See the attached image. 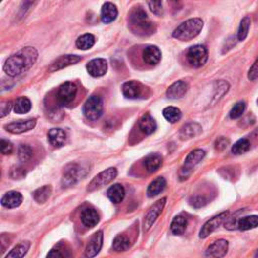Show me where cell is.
Listing matches in <instances>:
<instances>
[{
	"mask_svg": "<svg viewBox=\"0 0 258 258\" xmlns=\"http://www.w3.org/2000/svg\"><path fill=\"white\" fill-rule=\"evenodd\" d=\"M38 52L35 47H23L6 60L3 71L10 77L19 76L34 66L38 60Z\"/></svg>",
	"mask_w": 258,
	"mask_h": 258,
	"instance_id": "1",
	"label": "cell"
},
{
	"mask_svg": "<svg viewBox=\"0 0 258 258\" xmlns=\"http://www.w3.org/2000/svg\"><path fill=\"white\" fill-rule=\"evenodd\" d=\"M129 27L135 35L147 37L154 34L155 26L150 22L148 13L140 6L134 7L129 13Z\"/></svg>",
	"mask_w": 258,
	"mask_h": 258,
	"instance_id": "2",
	"label": "cell"
},
{
	"mask_svg": "<svg viewBox=\"0 0 258 258\" xmlns=\"http://www.w3.org/2000/svg\"><path fill=\"white\" fill-rule=\"evenodd\" d=\"M204 22L201 19H191L177 26L173 32L172 37L179 41L187 42L195 39L202 30Z\"/></svg>",
	"mask_w": 258,
	"mask_h": 258,
	"instance_id": "3",
	"label": "cell"
},
{
	"mask_svg": "<svg viewBox=\"0 0 258 258\" xmlns=\"http://www.w3.org/2000/svg\"><path fill=\"white\" fill-rule=\"evenodd\" d=\"M83 113L87 119L95 121L103 114V101L100 96H91L83 106Z\"/></svg>",
	"mask_w": 258,
	"mask_h": 258,
	"instance_id": "4",
	"label": "cell"
},
{
	"mask_svg": "<svg viewBox=\"0 0 258 258\" xmlns=\"http://www.w3.org/2000/svg\"><path fill=\"white\" fill-rule=\"evenodd\" d=\"M187 60L194 68H201L208 61V51L204 45H194L189 48Z\"/></svg>",
	"mask_w": 258,
	"mask_h": 258,
	"instance_id": "5",
	"label": "cell"
},
{
	"mask_svg": "<svg viewBox=\"0 0 258 258\" xmlns=\"http://www.w3.org/2000/svg\"><path fill=\"white\" fill-rule=\"evenodd\" d=\"M117 176V170L115 168H109L103 172H101L99 174H97L92 182L89 184L88 191L93 192L95 190H98L109 183H111L113 180Z\"/></svg>",
	"mask_w": 258,
	"mask_h": 258,
	"instance_id": "6",
	"label": "cell"
},
{
	"mask_svg": "<svg viewBox=\"0 0 258 258\" xmlns=\"http://www.w3.org/2000/svg\"><path fill=\"white\" fill-rule=\"evenodd\" d=\"M166 203H167V198H163L158 200L150 207V209L149 210L144 218V222H143L144 231H149L152 227L153 224L161 214V212H163Z\"/></svg>",
	"mask_w": 258,
	"mask_h": 258,
	"instance_id": "7",
	"label": "cell"
},
{
	"mask_svg": "<svg viewBox=\"0 0 258 258\" xmlns=\"http://www.w3.org/2000/svg\"><path fill=\"white\" fill-rule=\"evenodd\" d=\"M229 217V212L226 211L223 213H220L219 215L213 217L210 219L209 221H207L203 227L200 230V238L201 239H205L207 238L210 234H212L216 229H218L220 226L227 220V218Z\"/></svg>",
	"mask_w": 258,
	"mask_h": 258,
	"instance_id": "8",
	"label": "cell"
},
{
	"mask_svg": "<svg viewBox=\"0 0 258 258\" xmlns=\"http://www.w3.org/2000/svg\"><path fill=\"white\" fill-rule=\"evenodd\" d=\"M77 86L73 82H66L60 86L58 90V99L61 104L68 105L73 102L77 95Z\"/></svg>",
	"mask_w": 258,
	"mask_h": 258,
	"instance_id": "9",
	"label": "cell"
},
{
	"mask_svg": "<svg viewBox=\"0 0 258 258\" xmlns=\"http://www.w3.org/2000/svg\"><path fill=\"white\" fill-rule=\"evenodd\" d=\"M145 88L137 81H128L122 85V93L128 99H137L145 93Z\"/></svg>",
	"mask_w": 258,
	"mask_h": 258,
	"instance_id": "10",
	"label": "cell"
},
{
	"mask_svg": "<svg viewBox=\"0 0 258 258\" xmlns=\"http://www.w3.org/2000/svg\"><path fill=\"white\" fill-rule=\"evenodd\" d=\"M81 169L77 164L68 165L64 171L62 177V185L64 188H69L74 186L80 179Z\"/></svg>",
	"mask_w": 258,
	"mask_h": 258,
	"instance_id": "11",
	"label": "cell"
},
{
	"mask_svg": "<svg viewBox=\"0 0 258 258\" xmlns=\"http://www.w3.org/2000/svg\"><path fill=\"white\" fill-rule=\"evenodd\" d=\"M37 124L36 119H27V120H20L16 122H11L9 124H6L4 128L10 133L13 134H21L27 132L31 129H34Z\"/></svg>",
	"mask_w": 258,
	"mask_h": 258,
	"instance_id": "12",
	"label": "cell"
},
{
	"mask_svg": "<svg viewBox=\"0 0 258 258\" xmlns=\"http://www.w3.org/2000/svg\"><path fill=\"white\" fill-rule=\"evenodd\" d=\"M229 243L227 240L219 239L210 245L206 251L208 257L211 258H223L228 252Z\"/></svg>",
	"mask_w": 258,
	"mask_h": 258,
	"instance_id": "13",
	"label": "cell"
},
{
	"mask_svg": "<svg viewBox=\"0 0 258 258\" xmlns=\"http://www.w3.org/2000/svg\"><path fill=\"white\" fill-rule=\"evenodd\" d=\"M103 245V232L98 231L96 232L90 239L87 245L85 255L87 258H93L98 254Z\"/></svg>",
	"mask_w": 258,
	"mask_h": 258,
	"instance_id": "14",
	"label": "cell"
},
{
	"mask_svg": "<svg viewBox=\"0 0 258 258\" xmlns=\"http://www.w3.org/2000/svg\"><path fill=\"white\" fill-rule=\"evenodd\" d=\"M82 58L76 56V55H66V56H61L58 59H56L50 66L48 71L50 72H56L59 70H62L66 67L71 66V64L79 63Z\"/></svg>",
	"mask_w": 258,
	"mask_h": 258,
	"instance_id": "15",
	"label": "cell"
},
{
	"mask_svg": "<svg viewBox=\"0 0 258 258\" xmlns=\"http://www.w3.org/2000/svg\"><path fill=\"white\" fill-rule=\"evenodd\" d=\"M108 69V64L105 59H94L87 64L88 73L95 78L102 77L106 74Z\"/></svg>",
	"mask_w": 258,
	"mask_h": 258,
	"instance_id": "16",
	"label": "cell"
},
{
	"mask_svg": "<svg viewBox=\"0 0 258 258\" xmlns=\"http://www.w3.org/2000/svg\"><path fill=\"white\" fill-rule=\"evenodd\" d=\"M201 132H202V126L199 123L189 122L181 128L180 137L182 140H188L200 135Z\"/></svg>",
	"mask_w": 258,
	"mask_h": 258,
	"instance_id": "17",
	"label": "cell"
},
{
	"mask_svg": "<svg viewBox=\"0 0 258 258\" xmlns=\"http://www.w3.org/2000/svg\"><path fill=\"white\" fill-rule=\"evenodd\" d=\"M206 156V152L205 150H201V149H197V150H192L188 156L186 157L185 160V166L183 169L187 170L188 172H192V169L195 168L197 165H199L201 161L204 159V157Z\"/></svg>",
	"mask_w": 258,
	"mask_h": 258,
	"instance_id": "18",
	"label": "cell"
},
{
	"mask_svg": "<svg viewBox=\"0 0 258 258\" xmlns=\"http://www.w3.org/2000/svg\"><path fill=\"white\" fill-rule=\"evenodd\" d=\"M188 91V85L184 81H176L167 90V97L170 99H181Z\"/></svg>",
	"mask_w": 258,
	"mask_h": 258,
	"instance_id": "19",
	"label": "cell"
},
{
	"mask_svg": "<svg viewBox=\"0 0 258 258\" xmlns=\"http://www.w3.org/2000/svg\"><path fill=\"white\" fill-rule=\"evenodd\" d=\"M81 221H82L83 225L86 226V227L93 228L99 223L100 217L96 210L92 208H85L83 211L81 212Z\"/></svg>",
	"mask_w": 258,
	"mask_h": 258,
	"instance_id": "20",
	"label": "cell"
},
{
	"mask_svg": "<svg viewBox=\"0 0 258 258\" xmlns=\"http://www.w3.org/2000/svg\"><path fill=\"white\" fill-rule=\"evenodd\" d=\"M47 138L50 143L55 148H62L63 145L66 143L68 135L66 131L63 130L61 128H53L48 131Z\"/></svg>",
	"mask_w": 258,
	"mask_h": 258,
	"instance_id": "21",
	"label": "cell"
},
{
	"mask_svg": "<svg viewBox=\"0 0 258 258\" xmlns=\"http://www.w3.org/2000/svg\"><path fill=\"white\" fill-rule=\"evenodd\" d=\"M142 57L144 62L148 64H157L161 59V52L159 48L155 45H149L143 50L142 52Z\"/></svg>",
	"mask_w": 258,
	"mask_h": 258,
	"instance_id": "22",
	"label": "cell"
},
{
	"mask_svg": "<svg viewBox=\"0 0 258 258\" xmlns=\"http://www.w3.org/2000/svg\"><path fill=\"white\" fill-rule=\"evenodd\" d=\"M22 200H23L22 195L20 192L10 191V192L6 193L5 195L2 197L1 204L5 208L12 209V208L19 207L22 203Z\"/></svg>",
	"mask_w": 258,
	"mask_h": 258,
	"instance_id": "23",
	"label": "cell"
},
{
	"mask_svg": "<svg viewBox=\"0 0 258 258\" xmlns=\"http://www.w3.org/2000/svg\"><path fill=\"white\" fill-rule=\"evenodd\" d=\"M139 129L141 130V132H143L144 134L147 135H150L152 134L157 128V124L155 119L150 115V114H144L138 123Z\"/></svg>",
	"mask_w": 258,
	"mask_h": 258,
	"instance_id": "24",
	"label": "cell"
},
{
	"mask_svg": "<svg viewBox=\"0 0 258 258\" xmlns=\"http://www.w3.org/2000/svg\"><path fill=\"white\" fill-rule=\"evenodd\" d=\"M118 15V10L117 7L111 3V2H106L102 6L101 10V21L104 23H110L112 22H114Z\"/></svg>",
	"mask_w": 258,
	"mask_h": 258,
	"instance_id": "25",
	"label": "cell"
},
{
	"mask_svg": "<svg viewBox=\"0 0 258 258\" xmlns=\"http://www.w3.org/2000/svg\"><path fill=\"white\" fill-rule=\"evenodd\" d=\"M143 164L149 172H155L163 165V157L158 153H151L145 157Z\"/></svg>",
	"mask_w": 258,
	"mask_h": 258,
	"instance_id": "26",
	"label": "cell"
},
{
	"mask_svg": "<svg viewBox=\"0 0 258 258\" xmlns=\"http://www.w3.org/2000/svg\"><path fill=\"white\" fill-rule=\"evenodd\" d=\"M107 196L110 201L114 204H119L123 201L125 196V190L122 185L115 184L111 186L107 191Z\"/></svg>",
	"mask_w": 258,
	"mask_h": 258,
	"instance_id": "27",
	"label": "cell"
},
{
	"mask_svg": "<svg viewBox=\"0 0 258 258\" xmlns=\"http://www.w3.org/2000/svg\"><path fill=\"white\" fill-rule=\"evenodd\" d=\"M166 186H167V182L163 176L156 177L155 180H153L150 184V186L148 188V196L150 198H153V197L159 195V194L166 189Z\"/></svg>",
	"mask_w": 258,
	"mask_h": 258,
	"instance_id": "28",
	"label": "cell"
},
{
	"mask_svg": "<svg viewBox=\"0 0 258 258\" xmlns=\"http://www.w3.org/2000/svg\"><path fill=\"white\" fill-rule=\"evenodd\" d=\"M187 225H188V220L182 215H179L174 217L171 224V231L173 235L180 236L183 235L187 229Z\"/></svg>",
	"mask_w": 258,
	"mask_h": 258,
	"instance_id": "29",
	"label": "cell"
},
{
	"mask_svg": "<svg viewBox=\"0 0 258 258\" xmlns=\"http://www.w3.org/2000/svg\"><path fill=\"white\" fill-rule=\"evenodd\" d=\"M256 227H258V216H245L238 220V229L241 231H247Z\"/></svg>",
	"mask_w": 258,
	"mask_h": 258,
	"instance_id": "30",
	"label": "cell"
},
{
	"mask_svg": "<svg viewBox=\"0 0 258 258\" xmlns=\"http://www.w3.org/2000/svg\"><path fill=\"white\" fill-rule=\"evenodd\" d=\"M31 109V102L26 97H20L13 104V110L16 114H26Z\"/></svg>",
	"mask_w": 258,
	"mask_h": 258,
	"instance_id": "31",
	"label": "cell"
},
{
	"mask_svg": "<svg viewBox=\"0 0 258 258\" xmlns=\"http://www.w3.org/2000/svg\"><path fill=\"white\" fill-rule=\"evenodd\" d=\"M30 247V242L23 241L22 243L16 245L6 256L5 258H23V256L28 252Z\"/></svg>",
	"mask_w": 258,
	"mask_h": 258,
	"instance_id": "32",
	"label": "cell"
},
{
	"mask_svg": "<svg viewBox=\"0 0 258 258\" xmlns=\"http://www.w3.org/2000/svg\"><path fill=\"white\" fill-rule=\"evenodd\" d=\"M94 44H95V37L91 34H86V35L81 36L76 41L77 47L83 51L90 50L91 47L94 46Z\"/></svg>",
	"mask_w": 258,
	"mask_h": 258,
	"instance_id": "33",
	"label": "cell"
},
{
	"mask_svg": "<svg viewBox=\"0 0 258 258\" xmlns=\"http://www.w3.org/2000/svg\"><path fill=\"white\" fill-rule=\"evenodd\" d=\"M164 117L171 123H175L182 118V111L176 107H167L163 111Z\"/></svg>",
	"mask_w": 258,
	"mask_h": 258,
	"instance_id": "34",
	"label": "cell"
},
{
	"mask_svg": "<svg viewBox=\"0 0 258 258\" xmlns=\"http://www.w3.org/2000/svg\"><path fill=\"white\" fill-rule=\"evenodd\" d=\"M51 194H52V187L43 186L34 192V199L36 200V202L43 204L45 203L47 199L51 197Z\"/></svg>",
	"mask_w": 258,
	"mask_h": 258,
	"instance_id": "35",
	"label": "cell"
},
{
	"mask_svg": "<svg viewBox=\"0 0 258 258\" xmlns=\"http://www.w3.org/2000/svg\"><path fill=\"white\" fill-rule=\"evenodd\" d=\"M230 86L226 81H217L214 84V102L219 101L222 97L228 92Z\"/></svg>",
	"mask_w": 258,
	"mask_h": 258,
	"instance_id": "36",
	"label": "cell"
},
{
	"mask_svg": "<svg viewBox=\"0 0 258 258\" xmlns=\"http://www.w3.org/2000/svg\"><path fill=\"white\" fill-rule=\"evenodd\" d=\"M250 150V142L246 138L239 139L237 142L234 143V145L231 149V151L235 155H240L247 152Z\"/></svg>",
	"mask_w": 258,
	"mask_h": 258,
	"instance_id": "37",
	"label": "cell"
},
{
	"mask_svg": "<svg viewBox=\"0 0 258 258\" xmlns=\"http://www.w3.org/2000/svg\"><path fill=\"white\" fill-rule=\"evenodd\" d=\"M130 247V241L124 235H118L113 241V249L117 252L125 251Z\"/></svg>",
	"mask_w": 258,
	"mask_h": 258,
	"instance_id": "38",
	"label": "cell"
},
{
	"mask_svg": "<svg viewBox=\"0 0 258 258\" xmlns=\"http://www.w3.org/2000/svg\"><path fill=\"white\" fill-rule=\"evenodd\" d=\"M250 24H251V20H250L249 16H245V18L241 21L240 25H239V29H238V34H237L238 41L242 42L247 38L249 28H250Z\"/></svg>",
	"mask_w": 258,
	"mask_h": 258,
	"instance_id": "39",
	"label": "cell"
},
{
	"mask_svg": "<svg viewBox=\"0 0 258 258\" xmlns=\"http://www.w3.org/2000/svg\"><path fill=\"white\" fill-rule=\"evenodd\" d=\"M246 109V103L244 101L237 102L230 111V118L231 119H238L243 115V113Z\"/></svg>",
	"mask_w": 258,
	"mask_h": 258,
	"instance_id": "40",
	"label": "cell"
},
{
	"mask_svg": "<svg viewBox=\"0 0 258 258\" xmlns=\"http://www.w3.org/2000/svg\"><path fill=\"white\" fill-rule=\"evenodd\" d=\"M32 149L27 144H22L19 148V157L22 161H27L32 156Z\"/></svg>",
	"mask_w": 258,
	"mask_h": 258,
	"instance_id": "41",
	"label": "cell"
},
{
	"mask_svg": "<svg viewBox=\"0 0 258 258\" xmlns=\"http://www.w3.org/2000/svg\"><path fill=\"white\" fill-rule=\"evenodd\" d=\"M148 4L151 12H153L155 15L164 14V7H163V2L161 1H149Z\"/></svg>",
	"mask_w": 258,
	"mask_h": 258,
	"instance_id": "42",
	"label": "cell"
},
{
	"mask_svg": "<svg viewBox=\"0 0 258 258\" xmlns=\"http://www.w3.org/2000/svg\"><path fill=\"white\" fill-rule=\"evenodd\" d=\"M190 205L194 208H202L204 207L206 204H207V200L204 198V197H201V196H195V197H192L190 199Z\"/></svg>",
	"mask_w": 258,
	"mask_h": 258,
	"instance_id": "43",
	"label": "cell"
},
{
	"mask_svg": "<svg viewBox=\"0 0 258 258\" xmlns=\"http://www.w3.org/2000/svg\"><path fill=\"white\" fill-rule=\"evenodd\" d=\"M13 105L11 101H3L1 102V105H0V117L3 118L7 114H9L10 110L12 109Z\"/></svg>",
	"mask_w": 258,
	"mask_h": 258,
	"instance_id": "44",
	"label": "cell"
},
{
	"mask_svg": "<svg viewBox=\"0 0 258 258\" xmlns=\"http://www.w3.org/2000/svg\"><path fill=\"white\" fill-rule=\"evenodd\" d=\"M230 140L226 137H220L215 141V149L218 150H224L228 148Z\"/></svg>",
	"mask_w": 258,
	"mask_h": 258,
	"instance_id": "45",
	"label": "cell"
},
{
	"mask_svg": "<svg viewBox=\"0 0 258 258\" xmlns=\"http://www.w3.org/2000/svg\"><path fill=\"white\" fill-rule=\"evenodd\" d=\"M248 79L250 81H255L258 79V57L255 60V62L253 63V64L251 66V68L249 69L248 72Z\"/></svg>",
	"mask_w": 258,
	"mask_h": 258,
	"instance_id": "46",
	"label": "cell"
},
{
	"mask_svg": "<svg viewBox=\"0 0 258 258\" xmlns=\"http://www.w3.org/2000/svg\"><path fill=\"white\" fill-rule=\"evenodd\" d=\"M10 175L12 179L16 180V179H22V177L25 175V171L21 168V167H15L11 170L10 172Z\"/></svg>",
	"mask_w": 258,
	"mask_h": 258,
	"instance_id": "47",
	"label": "cell"
},
{
	"mask_svg": "<svg viewBox=\"0 0 258 258\" xmlns=\"http://www.w3.org/2000/svg\"><path fill=\"white\" fill-rule=\"evenodd\" d=\"M0 145H1V152L3 154L7 155V154H11L12 153L13 147H12V144L9 141L1 139V141H0Z\"/></svg>",
	"mask_w": 258,
	"mask_h": 258,
	"instance_id": "48",
	"label": "cell"
},
{
	"mask_svg": "<svg viewBox=\"0 0 258 258\" xmlns=\"http://www.w3.org/2000/svg\"><path fill=\"white\" fill-rule=\"evenodd\" d=\"M46 258H64V255L59 249H52L48 252Z\"/></svg>",
	"mask_w": 258,
	"mask_h": 258,
	"instance_id": "49",
	"label": "cell"
},
{
	"mask_svg": "<svg viewBox=\"0 0 258 258\" xmlns=\"http://www.w3.org/2000/svg\"><path fill=\"white\" fill-rule=\"evenodd\" d=\"M257 104H258V99H257Z\"/></svg>",
	"mask_w": 258,
	"mask_h": 258,
	"instance_id": "50",
	"label": "cell"
}]
</instances>
